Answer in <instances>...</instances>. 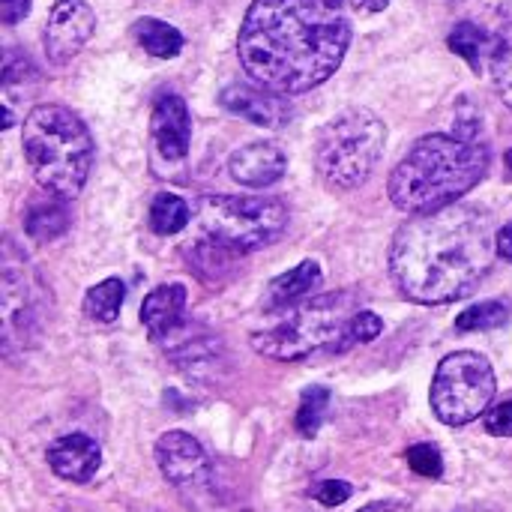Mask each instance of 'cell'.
Masks as SVG:
<instances>
[{
    "instance_id": "cell-1",
    "label": "cell",
    "mask_w": 512,
    "mask_h": 512,
    "mask_svg": "<svg viewBox=\"0 0 512 512\" xmlns=\"http://www.w3.org/2000/svg\"><path fill=\"white\" fill-rule=\"evenodd\" d=\"M345 0H252L237 36L246 75L282 96L309 93L345 60Z\"/></svg>"
},
{
    "instance_id": "cell-2",
    "label": "cell",
    "mask_w": 512,
    "mask_h": 512,
    "mask_svg": "<svg viewBox=\"0 0 512 512\" xmlns=\"http://www.w3.org/2000/svg\"><path fill=\"white\" fill-rule=\"evenodd\" d=\"M492 216L474 204H450L405 222L390 243L396 288L423 306L468 297L498 255Z\"/></svg>"
},
{
    "instance_id": "cell-3",
    "label": "cell",
    "mask_w": 512,
    "mask_h": 512,
    "mask_svg": "<svg viewBox=\"0 0 512 512\" xmlns=\"http://www.w3.org/2000/svg\"><path fill=\"white\" fill-rule=\"evenodd\" d=\"M492 153L477 132L423 135L390 174V198L402 213L423 216L459 204L489 171Z\"/></svg>"
},
{
    "instance_id": "cell-4",
    "label": "cell",
    "mask_w": 512,
    "mask_h": 512,
    "mask_svg": "<svg viewBox=\"0 0 512 512\" xmlns=\"http://www.w3.org/2000/svg\"><path fill=\"white\" fill-rule=\"evenodd\" d=\"M21 147L36 183L57 195L75 198L93 168V135L66 105H36L21 123Z\"/></svg>"
},
{
    "instance_id": "cell-5",
    "label": "cell",
    "mask_w": 512,
    "mask_h": 512,
    "mask_svg": "<svg viewBox=\"0 0 512 512\" xmlns=\"http://www.w3.org/2000/svg\"><path fill=\"white\" fill-rule=\"evenodd\" d=\"M357 312L360 306L351 291L312 294L285 309H270V321L252 333V348L279 363H297L321 351L342 354Z\"/></svg>"
},
{
    "instance_id": "cell-6",
    "label": "cell",
    "mask_w": 512,
    "mask_h": 512,
    "mask_svg": "<svg viewBox=\"0 0 512 512\" xmlns=\"http://www.w3.org/2000/svg\"><path fill=\"white\" fill-rule=\"evenodd\" d=\"M387 126L369 108L336 114L315 141V168L330 189H357L384 156Z\"/></svg>"
},
{
    "instance_id": "cell-7",
    "label": "cell",
    "mask_w": 512,
    "mask_h": 512,
    "mask_svg": "<svg viewBox=\"0 0 512 512\" xmlns=\"http://www.w3.org/2000/svg\"><path fill=\"white\" fill-rule=\"evenodd\" d=\"M198 234L213 237L237 255L273 246L288 231V207L279 198L204 195L195 207Z\"/></svg>"
},
{
    "instance_id": "cell-8",
    "label": "cell",
    "mask_w": 512,
    "mask_h": 512,
    "mask_svg": "<svg viewBox=\"0 0 512 512\" xmlns=\"http://www.w3.org/2000/svg\"><path fill=\"white\" fill-rule=\"evenodd\" d=\"M498 393L492 363L477 351H456L441 360L432 378V411L444 426H468L480 420Z\"/></svg>"
},
{
    "instance_id": "cell-9",
    "label": "cell",
    "mask_w": 512,
    "mask_h": 512,
    "mask_svg": "<svg viewBox=\"0 0 512 512\" xmlns=\"http://www.w3.org/2000/svg\"><path fill=\"white\" fill-rule=\"evenodd\" d=\"M0 306H3V351L27 348L39 339L45 324V288L24 258L15 255L12 240L3 246L0 264Z\"/></svg>"
},
{
    "instance_id": "cell-10",
    "label": "cell",
    "mask_w": 512,
    "mask_h": 512,
    "mask_svg": "<svg viewBox=\"0 0 512 512\" xmlns=\"http://www.w3.org/2000/svg\"><path fill=\"white\" fill-rule=\"evenodd\" d=\"M156 465L162 477L189 498L207 492L213 483L210 459L189 432H165L156 441Z\"/></svg>"
},
{
    "instance_id": "cell-11",
    "label": "cell",
    "mask_w": 512,
    "mask_h": 512,
    "mask_svg": "<svg viewBox=\"0 0 512 512\" xmlns=\"http://www.w3.org/2000/svg\"><path fill=\"white\" fill-rule=\"evenodd\" d=\"M96 15L84 0H57L48 12L42 45L54 66H66L93 36Z\"/></svg>"
},
{
    "instance_id": "cell-12",
    "label": "cell",
    "mask_w": 512,
    "mask_h": 512,
    "mask_svg": "<svg viewBox=\"0 0 512 512\" xmlns=\"http://www.w3.org/2000/svg\"><path fill=\"white\" fill-rule=\"evenodd\" d=\"M162 345H165V354L171 357V363L195 381L216 378L219 366L225 363L222 342L198 324L183 321Z\"/></svg>"
},
{
    "instance_id": "cell-13",
    "label": "cell",
    "mask_w": 512,
    "mask_h": 512,
    "mask_svg": "<svg viewBox=\"0 0 512 512\" xmlns=\"http://www.w3.org/2000/svg\"><path fill=\"white\" fill-rule=\"evenodd\" d=\"M219 102L225 111L264 129H282L294 117L291 102L282 93L267 90L261 84H228L219 93Z\"/></svg>"
},
{
    "instance_id": "cell-14",
    "label": "cell",
    "mask_w": 512,
    "mask_h": 512,
    "mask_svg": "<svg viewBox=\"0 0 512 512\" xmlns=\"http://www.w3.org/2000/svg\"><path fill=\"white\" fill-rule=\"evenodd\" d=\"M150 132L156 141V150L162 159L177 162L189 153V141H192V117L189 108L183 102V96L177 93H162L153 105L150 114Z\"/></svg>"
},
{
    "instance_id": "cell-15",
    "label": "cell",
    "mask_w": 512,
    "mask_h": 512,
    "mask_svg": "<svg viewBox=\"0 0 512 512\" xmlns=\"http://www.w3.org/2000/svg\"><path fill=\"white\" fill-rule=\"evenodd\" d=\"M285 171H288V156L273 141H252L234 150L228 159V174L249 189H267L279 183Z\"/></svg>"
},
{
    "instance_id": "cell-16",
    "label": "cell",
    "mask_w": 512,
    "mask_h": 512,
    "mask_svg": "<svg viewBox=\"0 0 512 512\" xmlns=\"http://www.w3.org/2000/svg\"><path fill=\"white\" fill-rule=\"evenodd\" d=\"M102 465V450L90 435L72 432L48 447V468L66 483H87Z\"/></svg>"
},
{
    "instance_id": "cell-17",
    "label": "cell",
    "mask_w": 512,
    "mask_h": 512,
    "mask_svg": "<svg viewBox=\"0 0 512 512\" xmlns=\"http://www.w3.org/2000/svg\"><path fill=\"white\" fill-rule=\"evenodd\" d=\"M183 309H186V288L180 282L153 288L141 306V324L147 327V336L153 342H165L183 324Z\"/></svg>"
},
{
    "instance_id": "cell-18",
    "label": "cell",
    "mask_w": 512,
    "mask_h": 512,
    "mask_svg": "<svg viewBox=\"0 0 512 512\" xmlns=\"http://www.w3.org/2000/svg\"><path fill=\"white\" fill-rule=\"evenodd\" d=\"M324 282V273L315 261H303L294 270L276 276L267 288V309H285L291 303H300L312 294H318Z\"/></svg>"
},
{
    "instance_id": "cell-19",
    "label": "cell",
    "mask_w": 512,
    "mask_h": 512,
    "mask_svg": "<svg viewBox=\"0 0 512 512\" xmlns=\"http://www.w3.org/2000/svg\"><path fill=\"white\" fill-rule=\"evenodd\" d=\"M66 198H57V195H42V198H33L27 213H24V231L33 243H51L57 240L60 234H66L69 228V210L63 204Z\"/></svg>"
},
{
    "instance_id": "cell-20",
    "label": "cell",
    "mask_w": 512,
    "mask_h": 512,
    "mask_svg": "<svg viewBox=\"0 0 512 512\" xmlns=\"http://www.w3.org/2000/svg\"><path fill=\"white\" fill-rule=\"evenodd\" d=\"M501 24L492 33V54H489V72L495 81L498 96L504 105L512 108V0L501 6Z\"/></svg>"
},
{
    "instance_id": "cell-21",
    "label": "cell",
    "mask_w": 512,
    "mask_h": 512,
    "mask_svg": "<svg viewBox=\"0 0 512 512\" xmlns=\"http://www.w3.org/2000/svg\"><path fill=\"white\" fill-rule=\"evenodd\" d=\"M183 252H186L189 264L198 270V276L207 282H219L225 273L234 270V261H237V252H231L228 246L216 243L207 234H198L195 240H189Z\"/></svg>"
},
{
    "instance_id": "cell-22",
    "label": "cell",
    "mask_w": 512,
    "mask_h": 512,
    "mask_svg": "<svg viewBox=\"0 0 512 512\" xmlns=\"http://www.w3.org/2000/svg\"><path fill=\"white\" fill-rule=\"evenodd\" d=\"M132 36L138 39V45L147 54H153L159 60H171L183 51V33L159 18H138L132 24Z\"/></svg>"
},
{
    "instance_id": "cell-23",
    "label": "cell",
    "mask_w": 512,
    "mask_h": 512,
    "mask_svg": "<svg viewBox=\"0 0 512 512\" xmlns=\"http://www.w3.org/2000/svg\"><path fill=\"white\" fill-rule=\"evenodd\" d=\"M450 51H456L474 72H480L489 63L492 54V33H486L483 27H477L474 21H462L450 30L447 39Z\"/></svg>"
},
{
    "instance_id": "cell-24",
    "label": "cell",
    "mask_w": 512,
    "mask_h": 512,
    "mask_svg": "<svg viewBox=\"0 0 512 512\" xmlns=\"http://www.w3.org/2000/svg\"><path fill=\"white\" fill-rule=\"evenodd\" d=\"M123 300H126V285L120 279H105L99 285H93L87 294H84V315L96 324H114L120 318V309H123Z\"/></svg>"
},
{
    "instance_id": "cell-25",
    "label": "cell",
    "mask_w": 512,
    "mask_h": 512,
    "mask_svg": "<svg viewBox=\"0 0 512 512\" xmlns=\"http://www.w3.org/2000/svg\"><path fill=\"white\" fill-rule=\"evenodd\" d=\"M192 222V207L171 192H159L150 204V228L162 237L183 231Z\"/></svg>"
},
{
    "instance_id": "cell-26",
    "label": "cell",
    "mask_w": 512,
    "mask_h": 512,
    "mask_svg": "<svg viewBox=\"0 0 512 512\" xmlns=\"http://www.w3.org/2000/svg\"><path fill=\"white\" fill-rule=\"evenodd\" d=\"M510 303L507 300H483L474 303L471 309H465L456 318V330L459 333H477V330H495L504 327L510 321Z\"/></svg>"
},
{
    "instance_id": "cell-27",
    "label": "cell",
    "mask_w": 512,
    "mask_h": 512,
    "mask_svg": "<svg viewBox=\"0 0 512 512\" xmlns=\"http://www.w3.org/2000/svg\"><path fill=\"white\" fill-rule=\"evenodd\" d=\"M330 408V390L327 387H306L303 396H300V408H297V432L303 438H315L321 432V423H324V414Z\"/></svg>"
},
{
    "instance_id": "cell-28",
    "label": "cell",
    "mask_w": 512,
    "mask_h": 512,
    "mask_svg": "<svg viewBox=\"0 0 512 512\" xmlns=\"http://www.w3.org/2000/svg\"><path fill=\"white\" fill-rule=\"evenodd\" d=\"M408 465L414 474L426 477V480H438L444 474V456L435 444H414L408 453H405Z\"/></svg>"
},
{
    "instance_id": "cell-29",
    "label": "cell",
    "mask_w": 512,
    "mask_h": 512,
    "mask_svg": "<svg viewBox=\"0 0 512 512\" xmlns=\"http://www.w3.org/2000/svg\"><path fill=\"white\" fill-rule=\"evenodd\" d=\"M381 333H384V321H381L375 312H369V309H360V312L354 315V321H351L348 333H345V351H348V348H354V345L375 342Z\"/></svg>"
},
{
    "instance_id": "cell-30",
    "label": "cell",
    "mask_w": 512,
    "mask_h": 512,
    "mask_svg": "<svg viewBox=\"0 0 512 512\" xmlns=\"http://www.w3.org/2000/svg\"><path fill=\"white\" fill-rule=\"evenodd\" d=\"M351 495H354V489H351V483H345V480H324V483H318V486L312 489V498H315L318 504H324V507H339V504H345Z\"/></svg>"
},
{
    "instance_id": "cell-31",
    "label": "cell",
    "mask_w": 512,
    "mask_h": 512,
    "mask_svg": "<svg viewBox=\"0 0 512 512\" xmlns=\"http://www.w3.org/2000/svg\"><path fill=\"white\" fill-rule=\"evenodd\" d=\"M486 432L495 438H512V402H504L492 411H486Z\"/></svg>"
},
{
    "instance_id": "cell-32",
    "label": "cell",
    "mask_w": 512,
    "mask_h": 512,
    "mask_svg": "<svg viewBox=\"0 0 512 512\" xmlns=\"http://www.w3.org/2000/svg\"><path fill=\"white\" fill-rule=\"evenodd\" d=\"M33 0H0V18L3 24H18L30 12Z\"/></svg>"
},
{
    "instance_id": "cell-33",
    "label": "cell",
    "mask_w": 512,
    "mask_h": 512,
    "mask_svg": "<svg viewBox=\"0 0 512 512\" xmlns=\"http://www.w3.org/2000/svg\"><path fill=\"white\" fill-rule=\"evenodd\" d=\"M495 243H498V255H501V258H507V261H512V222H507L504 228H498Z\"/></svg>"
},
{
    "instance_id": "cell-34",
    "label": "cell",
    "mask_w": 512,
    "mask_h": 512,
    "mask_svg": "<svg viewBox=\"0 0 512 512\" xmlns=\"http://www.w3.org/2000/svg\"><path fill=\"white\" fill-rule=\"evenodd\" d=\"M354 6L363 12H384L390 6V0H354Z\"/></svg>"
},
{
    "instance_id": "cell-35",
    "label": "cell",
    "mask_w": 512,
    "mask_h": 512,
    "mask_svg": "<svg viewBox=\"0 0 512 512\" xmlns=\"http://www.w3.org/2000/svg\"><path fill=\"white\" fill-rule=\"evenodd\" d=\"M360 512H408L402 504H393V501H378V504H369Z\"/></svg>"
},
{
    "instance_id": "cell-36",
    "label": "cell",
    "mask_w": 512,
    "mask_h": 512,
    "mask_svg": "<svg viewBox=\"0 0 512 512\" xmlns=\"http://www.w3.org/2000/svg\"><path fill=\"white\" fill-rule=\"evenodd\" d=\"M507 165H510V168H512V150H510V153H507Z\"/></svg>"
},
{
    "instance_id": "cell-37",
    "label": "cell",
    "mask_w": 512,
    "mask_h": 512,
    "mask_svg": "<svg viewBox=\"0 0 512 512\" xmlns=\"http://www.w3.org/2000/svg\"><path fill=\"white\" fill-rule=\"evenodd\" d=\"M462 512H480V510H462Z\"/></svg>"
},
{
    "instance_id": "cell-38",
    "label": "cell",
    "mask_w": 512,
    "mask_h": 512,
    "mask_svg": "<svg viewBox=\"0 0 512 512\" xmlns=\"http://www.w3.org/2000/svg\"><path fill=\"white\" fill-rule=\"evenodd\" d=\"M246 512H252V510H246Z\"/></svg>"
}]
</instances>
